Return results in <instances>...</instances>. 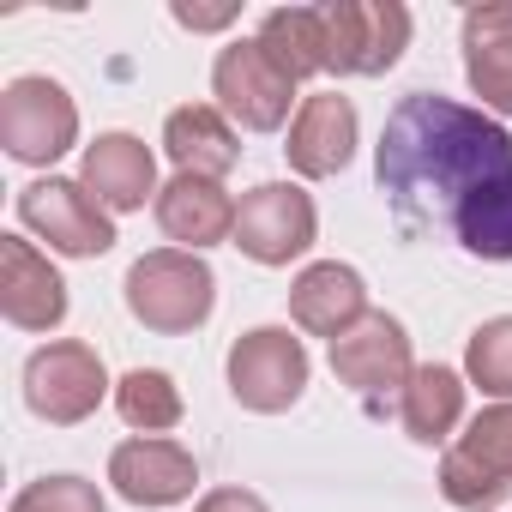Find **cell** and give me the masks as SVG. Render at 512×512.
I'll return each instance as SVG.
<instances>
[{"instance_id": "6da1fadb", "label": "cell", "mask_w": 512, "mask_h": 512, "mask_svg": "<svg viewBox=\"0 0 512 512\" xmlns=\"http://www.w3.org/2000/svg\"><path fill=\"white\" fill-rule=\"evenodd\" d=\"M404 235H452L476 260H512V133L482 109L410 91L374 151Z\"/></svg>"}, {"instance_id": "7a4b0ae2", "label": "cell", "mask_w": 512, "mask_h": 512, "mask_svg": "<svg viewBox=\"0 0 512 512\" xmlns=\"http://www.w3.org/2000/svg\"><path fill=\"white\" fill-rule=\"evenodd\" d=\"M211 302H217V278L187 247H157L127 272V314L145 332H163V338L193 332L211 320Z\"/></svg>"}, {"instance_id": "3957f363", "label": "cell", "mask_w": 512, "mask_h": 512, "mask_svg": "<svg viewBox=\"0 0 512 512\" xmlns=\"http://www.w3.org/2000/svg\"><path fill=\"white\" fill-rule=\"evenodd\" d=\"M440 494L458 512H494L512 494V404H488L470 416L464 440L440 464Z\"/></svg>"}, {"instance_id": "277c9868", "label": "cell", "mask_w": 512, "mask_h": 512, "mask_svg": "<svg viewBox=\"0 0 512 512\" xmlns=\"http://www.w3.org/2000/svg\"><path fill=\"white\" fill-rule=\"evenodd\" d=\"M326 13V73L374 79L410 49V13L398 0H332Z\"/></svg>"}, {"instance_id": "5b68a950", "label": "cell", "mask_w": 512, "mask_h": 512, "mask_svg": "<svg viewBox=\"0 0 512 512\" xmlns=\"http://www.w3.org/2000/svg\"><path fill=\"white\" fill-rule=\"evenodd\" d=\"M211 91H217V109L247 133H278L296 103V79L260 43H229L211 67Z\"/></svg>"}, {"instance_id": "8992f818", "label": "cell", "mask_w": 512, "mask_h": 512, "mask_svg": "<svg viewBox=\"0 0 512 512\" xmlns=\"http://www.w3.org/2000/svg\"><path fill=\"white\" fill-rule=\"evenodd\" d=\"M73 139H79V109L55 79L25 73V79L7 85V97H0V145H7L19 163L43 169V163L67 157Z\"/></svg>"}, {"instance_id": "52a82bcc", "label": "cell", "mask_w": 512, "mask_h": 512, "mask_svg": "<svg viewBox=\"0 0 512 512\" xmlns=\"http://www.w3.org/2000/svg\"><path fill=\"white\" fill-rule=\"evenodd\" d=\"M308 386V350L302 338H290L284 326H260L235 338L229 350V392L241 410H260V416H278L302 398Z\"/></svg>"}, {"instance_id": "ba28073f", "label": "cell", "mask_w": 512, "mask_h": 512, "mask_svg": "<svg viewBox=\"0 0 512 512\" xmlns=\"http://www.w3.org/2000/svg\"><path fill=\"white\" fill-rule=\"evenodd\" d=\"M314 199L290 181H266L253 187L241 205H235V247L247 253L253 266H290L314 247Z\"/></svg>"}, {"instance_id": "9c48e42d", "label": "cell", "mask_w": 512, "mask_h": 512, "mask_svg": "<svg viewBox=\"0 0 512 512\" xmlns=\"http://www.w3.org/2000/svg\"><path fill=\"white\" fill-rule=\"evenodd\" d=\"M103 392H109L103 356H97L91 344H79V338H61V344L37 350V356L25 362V404H31L43 422H55V428L85 422V416L103 404Z\"/></svg>"}, {"instance_id": "30bf717a", "label": "cell", "mask_w": 512, "mask_h": 512, "mask_svg": "<svg viewBox=\"0 0 512 512\" xmlns=\"http://www.w3.org/2000/svg\"><path fill=\"white\" fill-rule=\"evenodd\" d=\"M19 217H25V229H37L55 253H67V260H97V253L115 247V223H109V211L85 193V181H61V175L31 181V187L19 193Z\"/></svg>"}, {"instance_id": "8fae6325", "label": "cell", "mask_w": 512, "mask_h": 512, "mask_svg": "<svg viewBox=\"0 0 512 512\" xmlns=\"http://www.w3.org/2000/svg\"><path fill=\"white\" fill-rule=\"evenodd\" d=\"M332 374L362 392V398H380V392H404L416 362H410V332L392 320V314H368L356 332H344L332 344Z\"/></svg>"}, {"instance_id": "7c38bea8", "label": "cell", "mask_w": 512, "mask_h": 512, "mask_svg": "<svg viewBox=\"0 0 512 512\" xmlns=\"http://www.w3.org/2000/svg\"><path fill=\"white\" fill-rule=\"evenodd\" d=\"M0 314L19 332H55L67 320V284L25 235H0Z\"/></svg>"}, {"instance_id": "4fadbf2b", "label": "cell", "mask_w": 512, "mask_h": 512, "mask_svg": "<svg viewBox=\"0 0 512 512\" xmlns=\"http://www.w3.org/2000/svg\"><path fill=\"white\" fill-rule=\"evenodd\" d=\"M109 482H115V494L133 500V506H175V500L193 494L199 464H193L187 446H175V440H145V434H139V440H121V446L109 452Z\"/></svg>"}, {"instance_id": "5bb4252c", "label": "cell", "mask_w": 512, "mask_h": 512, "mask_svg": "<svg viewBox=\"0 0 512 512\" xmlns=\"http://www.w3.org/2000/svg\"><path fill=\"white\" fill-rule=\"evenodd\" d=\"M284 157H290V169L308 175V181L338 175V169L356 157V103L338 97V91L302 97V109H296V121H290Z\"/></svg>"}, {"instance_id": "9a60e30c", "label": "cell", "mask_w": 512, "mask_h": 512, "mask_svg": "<svg viewBox=\"0 0 512 512\" xmlns=\"http://www.w3.org/2000/svg\"><path fill=\"white\" fill-rule=\"evenodd\" d=\"M79 181L85 193L103 205V211H139L157 187V157L145 151V139L133 133H103L97 145H85V163H79Z\"/></svg>"}, {"instance_id": "2e32d148", "label": "cell", "mask_w": 512, "mask_h": 512, "mask_svg": "<svg viewBox=\"0 0 512 512\" xmlns=\"http://www.w3.org/2000/svg\"><path fill=\"white\" fill-rule=\"evenodd\" d=\"M464 79L482 109L512 115V0H482L464 13Z\"/></svg>"}, {"instance_id": "e0dca14e", "label": "cell", "mask_w": 512, "mask_h": 512, "mask_svg": "<svg viewBox=\"0 0 512 512\" xmlns=\"http://www.w3.org/2000/svg\"><path fill=\"white\" fill-rule=\"evenodd\" d=\"M290 314H296V326L302 332H314V338H344V332H356L362 320H368V290H362V272L356 266H338V260H320V266H308L302 278H296V290H290Z\"/></svg>"}, {"instance_id": "ac0fdd59", "label": "cell", "mask_w": 512, "mask_h": 512, "mask_svg": "<svg viewBox=\"0 0 512 512\" xmlns=\"http://www.w3.org/2000/svg\"><path fill=\"white\" fill-rule=\"evenodd\" d=\"M163 151L175 157L181 175H205V181H223L235 163H241V139L229 127L223 109L211 103H187L163 121Z\"/></svg>"}, {"instance_id": "d6986e66", "label": "cell", "mask_w": 512, "mask_h": 512, "mask_svg": "<svg viewBox=\"0 0 512 512\" xmlns=\"http://www.w3.org/2000/svg\"><path fill=\"white\" fill-rule=\"evenodd\" d=\"M157 223L169 241H181L187 253L199 247H217L223 235H235V205L217 181L205 175H175L163 193H157Z\"/></svg>"}, {"instance_id": "ffe728a7", "label": "cell", "mask_w": 512, "mask_h": 512, "mask_svg": "<svg viewBox=\"0 0 512 512\" xmlns=\"http://www.w3.org/2000/svg\"><path fill=\"white\" fill-rule=\"evenodd\" d=\"M398 416H404V434H410V440H422V446L446 440V434L458 428V416H464V374H458V368H440V362L416 368L410 386H404Z\"/></svg>"}, {"instance_id": "44dd1931", "label": "cell", "mask_w": 512, "mask_h": 512, "mask_svg": "<svg viewBox=\"0 0 512 512\" xmlns=\"http://www.w3.org/2000/svg\"><path fill=\"white\" fill-rule=\"evenodd\" d=\"M253 43H260L296 85L326 73V13L320 7H278V13H266V25H260Z\"/></svg>"}, {"instance_id": "7402d4cb", "label": "cell", "mask_w": 512, "mask_h": 512, "mask_svg": "<svg viewBox=\"0 0 512 512\" xmlns=\"http://www.w3.org/2000/svg\"><path fill=\"white\" fill-rule=\"evenodd\" d=\"M115 410H121L127 428L163 434V428L181 422V392H175V380H169L163 368H133V374H121V386H115Z\"/></svg>"}, {"instance_id": "603a6c76", "label": "cell", "mask_w": 512, "mask_h": 512, "mask_svg": "<svg viewBox=\"0 0 512 512\" xmlns=\"http://www.w3.org/2000/svg\"><path fill=\"white\" fill-rule=\"evenodd\" d=\"M464 374H470V386H482L488 398L512 404V320H488V326L470 332V344H464Z\"/></svg>"}, {"instance_id": "cb8c5ba5", "label": "cell", "mask_w": 512, "mask_h": 512, "mask_svg": "<svg viewBox=\"0 0 512 512\" xmlns=\"http://www.w3.org/2000/svg\"><path fill=\"white\" fill-rule=\"evenodd\" d=\"M13 512H103V494L85 476H43V482L19 488Z\"/></svg>"}, {"instance_id": "d4e9b609", "label": "cell", "mask_w": 512, "mask_h": 512, "mask_svg": "<svg viewBox=\"0 0 512 512\" xmlns=\"http://www.w3.org/2000/svg\"><path fill=\"white\" fill-rule=\"evenodd\" d=\"M235 19V7H193V0H175V25L187 31H223Z\"/></svg>"}, {"instance_id": "484cf974", "label": "cell", "mask_w": 512, "mask_h": 512, "mask_svg": "<svg viewBox=\"0 0 512 512\" xmlns=\"http://www.w3.org/2000/svg\"><path fill=\"white\" fill-rule=\"evenodd\" d=\"M193 512H266V500L247 494V488H217V494H205Z\"/></svg>"}]
</instances>
